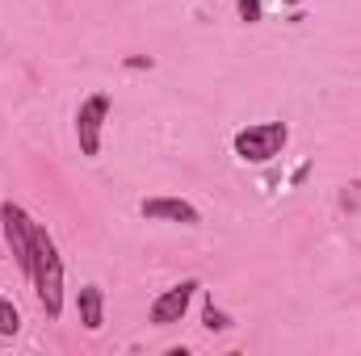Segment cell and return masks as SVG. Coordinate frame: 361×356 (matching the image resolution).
<instances>
[{
	"label": "cell",
	"instance_id": "6da1fadb",
	"mask_svg": "<svg viewBox=\"0 0 361 356\" xmlns=\"http://www.w3.org/2000/svg\"><path fill=\"white\" fill-rule=\"evenodd\" d=\"M30 281H34V293H38V306L47 310V319H59L63 314V256L51 239V231L42 222H34V268H30Z\"/></svg>",
	"mask_w": 361,
	"mask_h": 356
},
{
	"label": "cell",
	"instance_id": "7a4b0ae2",
	"mask_svg": "<svg viewBox=\"0 0 361 356\" xmlns=\"http://www.w3.org/2000/svg\"><path fill=\"white\" fill-rule=\"evenodd\" d=\"M286 143H290V126L286 122H252V126L235 130L231 151H235L240 164H269V160H277L286 151Z\"/></svg>",
	"mask_w": 361,
	"mask_h": 356
},
{
	"label": "cell",
	"instance_id": "3957f363",
	"mask_svg": "<svg viewBox=\"0 0 361 356\" xmlns=\"http://www.w3.org/2000/svg\"><path fill=\"white\" fill-rule=\"evenodd\" d=\"M0 231H4L8 256H13L17 268L30 276V268H34V218H30L17 201H0Z\"/></svg>",
	"mask_w": 361,
	"mask_h": 356
},
{
	"label": "cell",
	"instance_id": "277c9868",
	"mask_svg": "<svg viewBox=\"0 0 361 356\" xmlns=\"http://www.w3.org/2000/svg\"><path fill=\"white\" fill-rule=\"evenodd\" d=\"M109 92H92L80 101L76 109V143H80V155L97 160L101 155V130H105V117H109Z\"/></svg>",
	"mask_w": 361,
	"mask_h": 356
},
{
	"label": "cell",
	"instance_id": "5b68a950",
	"mask_svg": "<svg viewBox=\"0 0 361 356\" xmlns=\"http://www.w3.org/2000/svg\"><path fill=\"white\" fill-rule=\"evenodd\" d=\"M197 289H202V281H197V276H185L180 285L164 289V293H160V298L152 302V310H147L152 327H173V323H180V319L189 314V306H193Z\"/></svg>",
	"mask_w": 361,
	"mask_h": 356
},
{
	"label": "cell",
	"instance_id": "8992f818",
	"mask_svg": "<svg viewBox=\"0 0 361 356\" xmlns=\"http://www.w3.org/2000/svg\"><path fill=\"white\" fill-rule=\"evenodd\" d=\"M139 214H143L147 222H177V227H197V222H202L197 205L185 201V197H147V201L139 205Z\"/></svg>",
	"mask_w": 361,
	"mask_h": 356
},
{
	"label": "cell",
	"instance_id": "52a82bcc",
	"mask_svg": "<svg viewBox=\"0 0 361 356\" xmlns=\"http://www.w3.org/2000/svg\"><path fill=\"white\" fill-rule=\"evenodd\" d=\"M76 310H80V327L97 336V331L105 327V289H101V285H80Z\"/></svg>",
	"mask_w": 361,
	"mask_h": 356
},
{
	"label": "cell",
	"instance_id": "ba28073f",
	"mask_svg": "<svg viewBox=\"0 0 361 356\" xmlns=\"http://www.w3.org/2000/svg\"><path fill=\"white\" fill-rule=\"evenodd\" d=\"M202 327L219 336V331H231V327H235V319H231L227 310H219V306H214V298H206V302H202Z\"/></svg>",
	"mask_w": 361,
	"mask_h": 356
},
{
	"label": "cell",
	"instance_id": "9c48e42d",
	"mask_svg": "<svg viewBox=\"0 0 361 356\" xmlns=\"http://www.w3.org/2000/svg\"><path fill=\"white\" fill-rule=\"evenodd\" d=\"M17 331H21V310L0 293V340H13Z\"/></svg>",
	"mask_w": 361,
	"mask_h": 356
},
{
	"label": "cell",
	"instance_id": "30bf717a",
	"mask_svg": "<svg viewBox=\"0 0 361 356\" xmlns=\"http://www.w3.org/2000/svg\"><path fill=\"white\" fill-rule=\"evenodd\" d=\"M235 13H240V21H261V0H235Z\"/></svg>",
	"mask_w": 361,
	"mask_h": 356
},
{
	"label": "cell",
	"instance_id": "8fae6325",
	"mask_svg": "<svg viewBox=\"0 0 361 356\" xmlns=\"http://www.w3.org/2000/svg\"><path fill=\"white\" fill-rule=\"evenodd\" d=\"M122 63H126V72H152V68H156L152 55H130V59H122Z\"/></svg>",
	"mask_w": 361,
	"mask_h": 356
},
{
	"label": "cell",
	"instance_id": "7c38bea8",
	"mask_svg": "<svg viewBox=\"0 0 361 356\" xmlns=\"http://www.w3.org/2000/svg\"><path fill=\"white\" fill-rule=\"evenodd\" d=\"M281 4H286V8H298V4H307V0H281Z\"/></svg>",
	"mask_w": 361,
	"mask_h": 356
}]
</instances>
